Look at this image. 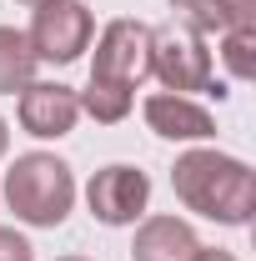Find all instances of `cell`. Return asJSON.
Here are the masks:
<instances>
[{
	"label": "cell",
	"mask_w": 256,
	"mask_h": 261,
	"mask_svg": "<svg viewBox=\"0 0 256 261\" xmlns=\"http://www.w3.org/2000/svg\"><path fill=\"white\" fill-rule=\"evenodd\" d=\"M171 191L186 211L216 221V226H246L256 211V171L236 156H226V151L196 146L186 156H176Z\"/></svg>",
	"instance_id": "6da1fadb"
},
{
	"label": "cell",
	"mask_w": 256,
	"mask_h": 261,
	"mask_svg": "<svg viewBox=\"0 0 256 261\" xmlns=\"http://www.w3.org/2000/svg\"><path fill=\"white\" fill-rule=\"evenodd\" d=\"M0 196L15 211V221H25L35 231H56L75 206V171L50 151H25L5 171Z\"/></svg>",
	"instance_id": "7a4b0ae2"
},
{
	"label": "cell",
	"mask_w": 256,
	"mask_h": 261,
	"mask_svg": "<svg viewBox=\"0 0 256 261\" xmlns=\"http://www.w3.org/2000/svg\"><path fill=\"white\" fill-rule=\"evenodd\" d=\"M151 75L171 96H226L221 81H216V65H211V50H206V35L186 31L181 20H166V25H151Z\"/></svg>",
	"instance_id": "3957f363"
},
{
	"label": "cell",
	"mask_w": 256,
	"mask_h": 261,
	"mask_svg": "<svg viewBox=\"0 0 256 261\" xmlns=\"http://www.w3.org/2000/svg\"><path fill=\"white\" fill-rule=\"evenodd\" d=\"M25 40H31L35 61L75 65L96 40V15H91L86 0H45V5H35Z\"/></svg>",
	"instance_id": "277c9868"
},
{
	"label": "cell",
	"mask_w": 256,
	"mask_h": 261,
	"mask_svg": "<svg viewBox=\"0 0 256 261\" xmlns=\"http://www.w3.org/2000/svg\"><path fill=\"white\" fill-rule=\"evenodd\" d=\"M151 75V25L146 20H111L96 35V61H91V81H111V86H141Z\"/></svg>",
	"instance_id": "5b68a950"
},
{
	"label": "cell",
	"mask_w": 256,
	"mask_h": 261,
	"mask_svg": "<svg viewBox=\"0 0 256 261\" xmlns=\"http://www.w3.org/2000/svg\"><path fill=\"white\" fill-rule=\"evenodd\" d=\"M86 206H91V216L100 226H136L151 206V176L126 161L100 166L86 181Z\"/></svg>",
	"instance_id": "8992f818"
},
{
	"label": "cell",
	"mask_w": 256,
	"mask_h": 261,
	"mask_svg": "<svg viewBox=\"0 0 256 261\" xmlns=\"http://www.w3.org/2000/svg\"><path fill=\"white\" fill-rule=\"evenodd\" d=\"M15 121L35 141H61L81 121V96L70 86H61V81H31L15 96Z\"/></svg>",
	"instance_id": "52a82bcc"
},
{
	"label": "cell",
	"mask_w": 256,
	"mask_h": 261,
	"mask_svg": "<svg viewBox=\"0 0 256 261\" xmlns=\"http://www.w3.org/2000/svg\"><path fill=\"white\" fill-rule=\"evenodd\" d=\"M146 126L156 130L161 141H211L216 136V116L191 96H171V91H156L146 96Z\"/></svg>",
	"instance_id": "ba28073f"
},
{
	"label": "cell",
	"mask_w": 256,
	"mask_h": 261,
	"mask_svg": "<svg viewBox=\"0 0 256 261\" xmlns=\"http://www.w3.org/2000/svg\"><path fill=\"white\" fill-rule=\"evenodd\" d=\"M196 251L201 241L181 216H146L131 241V261H196Z\"/></svg>",
	"instance_id": "9c48e42d"
},
{
	"label": "cell",
	"mask_w": 256,
	"mask_h": 261,
	"mask_svg": "<svg viewBox=\"0 0 256 261\" xmlns=\"http://www.w3.org/2000/svg\"><path fill=\"white\" fill-rule=\"evenodd\" d=\"M35 50L25 31H15V25H0V96H20L25 86L35 81Z\"/></svg>",
	"instance_id": "30bf717a"
},
{
	"label": "cell",
	"mask_w": 256,
	"mask_h": 261,
	"mask_svg": "<svg viewBox=\"0 0 256 261\" xmlns=\"http://www.w3.org/2000/svg\"><path fill=\"white\" fill-rule=\"evenodd\" d=\"M81 96V111L100 121V126H121L131 116V106H136V91L131 86H111V81H91L86 91H75Z\"/></svg>",
	"instance_id": "8fae6325"
},
{
	"label": "cell",
	"mask_w": 256,
	"mask_h": 261,
	"mask_svg": "<svg viewBox=\"0 0 256 261\" xmlns=\"http://www.w3.org/2000/svg\"><path fill=\"white\" fill-rule=\"evenodd\" d=\"M171 10H176V20L196 35H221L236 25V15H231V0H171Z\"/></svg>",
	"instance_id": "7c38bea8"
},
{
	"label": "cell",
	"mask_w": 256,
	"mask_h": 261,
	"mask_svg": "<svg viewBox=\"0 0 256 261\" xmlns=\"http://www.w3.org/2000/svg\"><path fill=\"white\" fill-rule=\"evenodd\" d=\"M221 61L236 81H251L256 75V25H231L221 31Z\"/></svg>",
	"instance_id": "4fadbf2b"
},
{
	"label": "cell",
	"mask_w": 256,
	"mask_h": 261,
	"mask_svg": "<svg viewBox=\"0 0 256 261\" xmlns=\"http://www.w3.org/2000/svg\"><path fill=\"white\" fill-rule=\"evenodd\" d=\"M0 261H35V246L15 226H0Z\"/></svg>",
	"instance_id": "5bb4252c"
},
{
	"label": "cell",
	"mask_w": 256,
	"mask_h": 261,
	"mask_svg": "<svg viewBox=\"0 0 256 261\" xmlns=\"http://www.w3.org/2000/svg\"><path fill=\"white\" fill-rule=\"evenodd\" d=\"M196 261H236V256H231V251H221V246H201V251H196Z\"/></svg>",
	"instance_id": "9a60e30c"
},
{
	"label": "cell",
	"mask_w": 256,
	"mask_h": 261,
	"mask_svg": "<svg viewBox=\"0 0 256 261\" xmlns=\"http://www.w3.org/2000/svg\"><path fill=\"white\" fill-rule=\"evenodd\" d=\"M10 151V126H5V116H0V156Z\"/></svg>",
	"instance_id": "2e32d148"
},
{
	"label": "cell",
	"mask_w": 256,
	"mask_h": 261,
	"mask_svg": "<svg viewBox=\"0 0 256 261\" xmlns=\"http://www.w3.org/2000/svg\"><path fill=\"white\" fill-rule=\"evenodd\" d=\"M56 261H91V256H56Z\"/></svg>",
	"instance_id": "e0dca14e"
},
{
	"label": "cell",
	"mask_w": 256,
	"mask_h": 261,
	"mask_svg": "<svg viewBox=\"0 0 256 261\" xmlns=\"http://www.w3.org/2000/svg\"><path fill=\"white\" fill-rule=\"evenodd\" d=\"M20 5H31V10H35V5H45V0H20Z\"/></svg>",
	"instance_id": "ac0fdd59"
}]
</instances>
